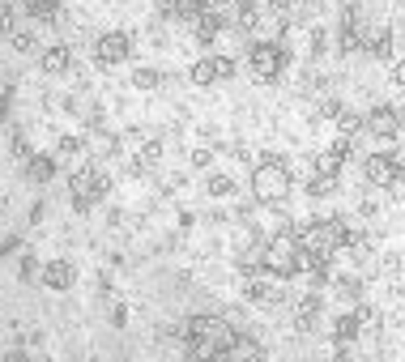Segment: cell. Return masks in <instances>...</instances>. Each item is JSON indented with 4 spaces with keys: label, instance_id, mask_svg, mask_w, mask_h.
Returning a JSON list of instances; mask_svg holds the SVG:
<instances>
[{
    "label": "cell",
    "instance_id": "6da1fadb",
    "mask_svg": "<svg viewBox=\"0 0 405 362\" xmlns=\"http://www.w3.org/2000/svg\"><path fill=\"white\" fill-rule=\"evenodd\" d=\"M235 337L239 333L222 316H192L184 324V350L192 362H231Z\"/></svg>",
    "mask_w": 405,
    "mask_h": 362
},
{
    "label": "cell",
    "instance_id": "7a4b0ae2",
    "mask_svg": "<svg viewBox=\"0 0 405 362\" xmlns=\"http://www.w3.org/2000/svg\"><path fill=\"white\" fill-rule=\"evenodd\" d=\"M295 235H299V252H303L307 269H329V260L346 243V226L342 222H312V226H303Z\"/></svg>",
    "mask_w": 405,
    "mask_h": 362
},
{
    "label": "cell",
    "instance_id": "3957f363",
    "mask_svg": "<svg viewBox=\"0 0 405 362\" xmlns=\"http://www.w3.org/2000/svg\"><path fill=\"white\" fill-rule=\"evenodd\" d=\"M299 269H307L303 265V252H299V235H278V239H269V247H265V273L269 277H295Z\"/></svg>",
    "mask_w": 405,
    "mask_h": 362
},
{
    "label": "cell",
    "instance_id": "277c9868",
    "mask_svg": "<svg viewBox=\"0 0 405 362\" xmlns=\"http://www.w3.org/2000/svg\"><path fill=\"white\" fill-rule=\"evenodd\" d=\"M286 60H290V51H286L278 38H261V43H252V51H248V64H252L256 81H278L282 68H286Z\"/></svg>",
    "mask_w": 405,
    "mask_h": 362
},
{
    "label": "cell",
    "instance_id": "5b68a950",
    "mask_svg": "<svg viewBox=\"0 0 405 362\" xmlns=\"http://www.w3.org/2000/svg\"><path fill=\"white\" fill-rule=\"evenodd\" d=\"M252 192H256L261 201H282V196L290 192V171H286V162H278V158L261 162L256 175H252Z\"/></svg>",
    "mask_w": 405,
    "mask_h": 362
},
{
    "label": "cell",
    "instance_id": "8992f818",
    "mask_svg": "<svg viewBox=\"0 0 405 362\" xmlns=\"http://www.w3.org/2000/svg\"><path fill=\"white\" fill-rule=\"evenodd\" d=\"M68 192H73V205H77V209H90V205H98V201L107 196V175H102L98 166H81V171L68 179Z\"/></svg>",
    "mask_w": 405,
    "mask_h": 362
},
{
    "label": "cell",
    "instance_id": "52a82bcc",
    "mask_svg": "<svg viewBox=\"0 0 405 362\" xmlns=\"http://www.w3.org/2000/svg\"><path fill=\"white\" fill-rule=\"evenodd\" d=\"M363 171H367V179H372L376 188H393V192L405 188V166L393 154H372V158L363 162Z\"/></svg>",
    "mask_w": 405,
    "mask_h": 362
},
{
    "label": "cell",
    "instance_id": "ba28073f",
    "mask_svg": "<svg viewBox=\"0 0 405 362\" xmlns=\"http://www.w3.org/2000/svg\"><path fill=\"white\" fill-rule=\"evenodd\" d=\"M128 51H132V38H128L124 30H107V34H98V43H94V60H98V64H124Z\"/></svg>",
    "mask_w": 405,
    "mask_h": 362
},
{
    "label": "cell",
    "instance_id": "9c48e42d",
    "mask_svg": "<svg viewBox=\"0 0 405 362\" xmlns=\"http://www.w3.org/2000/svg\"><path fill=\"white\" fill-rule=\"evenodd\" d=\"M226 77H235V60L231 55H205V60L192 64V81L196 85H214V81H226Z\"/></svg>",
    "mask_w": 405,
    "mask_h": 362
},
{
    "label": "cell",
    "instance_id": "30bf717a",
    "mask_svg": "<svg viewBox=\"0 0 405 362\" xmlns=\"http://www.w3.org/2000/svg\"><path fill=\"white\" fill-rule=\"evenodd\" d=\"M363 38H367V30L359 26V9L350 4V9L342 13V26H337V47H342V51H359Z\"/></svg>",
    "mask_w": 405,
    "mask_h": 362
},
{
    "label": "cell",
    "instance_id": "8fae6325",
    "mask_svg": "<svg viewBox=\"0 0 405 362\" xmlns=\"http://www.w3.org/2000/svg\"><path fill=\"white\" fill-rule=\"evenodd\" d=\"M367 132H372V137L393 141V137L401 132V115H397L393 107H372V115H367Z\"/></svg>",
    "mask_w": 405,
    "mask_h": 362
},
{
    "label": "cell",
    "instance_id": "7c38bea8",
    "mask_svg": "<svg viewBox=\"0 0 405 362\" xmlns=\"http://www.w3.org/2000/svg\"><path fill=\"white\" fill-rule=\"evenodd\" d=\"M226 21H231L226 13H218V9H205V13L192 21V34H196V43H214V38L226 30Z\"/></svg>",
    "mask_w": 405,
    "mask_h": 362
},
{
    "label": "cell",
    "instance_id": "4fadbf2b",
    "mask_svg": "<svg viewBox=\"0 0 405 362\" xmlns=\"http://www.w3.org/2000/svg\"><path fill=\"white\" fill-rule=\"evenodd\" d=\"M73 277H77V269H73L68 260H51V265L43 269V282H47V290H68V286H73Z\"/></svg>",
    "mask_w": 405,
    "mask_h": 362
},
{
    "label": "cell",
    "instance_id": "5bb4252c",
    "mask_svg": "<svg viewBox=\"0 0 405 362\" xmlns=\"http://www.w3.org/2000/svg\"><path fill=\"white\" fill-rule=\"evenodd\" d=\"M26 175H30L34 183H51V179H56V158H47V154H30V158H26Z\"/></svg>",
    "mask_w": 405,
    "mask_h": 362
},
{
    "label": "cell",
    "instance_id": "9a60e30c",
    "mask_svg": "<svg viewBox=\"0 0 405 362\" xmlns=\"http://www.w3.org/2000/svg\"><path fill=\"white\" fill-rule=\"evenodd\" d=\"M231 21H235L239 30H256V21H261V4H256V0H235Z\"/></svg>",
    "mask_w": 405,
    "mask_h": 362
},
{
    "label": "cell",
    "instance_id": "2e32d148",
    "mask_svg": "<svg viewBox=\"0 0 405 362\" xmlns=\"http://www.w3.org/2000/svg\"><path fill=\"white\" fill-rule=\"evenodd\" d=\"M162 9H167V17H179V21H196V17H201L209 4H205V0H167Z\"/></svg>",
    "mask_w": 405,
    "mask_h": 362
},
{
    "label": "cell",
    "instance_id": "e0dca14e",
    "mask_svg": "<svg viewBox=\"0 0 405 362\" xmlns=\"http://www.w3.org/2000/svg\"><path fill=\"white\" fill-rule=\"evenodd\" d=\"M363 47L372 51V55H380V60H389L393 55V30H367V38H363Z\"/></svg>",
    "mask_w": 405,
    "mask_h": 362
},
{
    "label": "cell",
    "instance_id": "ac0fdd59",
    "mask_svg": "<svg viewBox=\"0 0 405 362\" xmlns=\"http://www.w3.org/2000/svg\"><path fill=\"white\" fill-rule=\"evenodd\" d=\"M248 299H252V303H273V299H278L269 273H252V277H248Z\"/></svg>",
    "mask_w": 405,
    "mask_h": 362
},
{
    "label": "cell",
    "instance_id": "d6986e66",
    "mask_svg": "<svg viewBox=\"0 0 405 362\" xmlns=\"http://www.w3.org/2000/svg\"><path fill=\"white\" fill-rule=\"evenodd\" d=\"M231 362H265V350H261V341H252V337H235Z\"/></svg>",
    "mask_w": 405,
    "mask_h": 362
},
{
    "label": "cell",
    "instance_id": "ffe728a7",
    "mask_svg": "<svg viewBox=\"0 0 405 362\" xmlns=\"http://www.w3.org/2000/svg\"><path fill=\"white\" fill-rule=\"evenodd\" d=\"M68 60H73V55H68V47H64V43H56V47H47V51H43V73H64V68H68Z\"/></svg>",
    "mask_w": 405,
    "mask_h": 362
},
{
    "label": "cell",
    "instance_id": "44dd1931",
    "mask_svg": "<svg viewBox=\"0 0 405 362\" xmlns=\"http://www.w3.org/2000/svg\"><path fill=\"white\" fill-rule=\"evenodd\" d=\"M21 9H26L30 17H38V21H56L60 0H21Z\"/></svg>",
    "mask_w": 405,
    "mask_h": 362
},
{
    "label": "cell",
    "instance_id": "7402d4cb",
    "mask_svg": "<svg viewBox=\"0 0 405 362\" xmlns=\"http://www.w3.org/2000/svg\"><path fill=\"white\" fill-rule=\"evenodd\" d=\"M316 316H320V299L312 294V299H303V303H299V316H295V324L307 333V329H316Z\"/></svg>",
    "mask_w": 405,
    "mask_h": 362
},
{
    "label": "cell",
    "instance_id": "603a6c76",
    "mask_svg": "<svg viewBox=\"0 0 405 362\" xmlns=\"http://www.w3.org/2000/svg\"><path fill=\"white\" fill-rule=\"evenodd\" d=\"M333 188H337V179H333V175H316V179L307 183V192H312V196H329Z\"/></svg>",
    "mask_w": 405,
    "mask_h": 362
},
{
    "label": "cell",
    "instance_id": "cb8c5ba5",
    "mask_svg": "<svg viewBox=\"0 0 405 362\" xmlns=\"http://www.w3.org/2000/svg\"><path fill=\"white\" fill-rule=\"evenodd\" d=\"M132 85H137V90H154V85H158V73H154V68H137V73H132Z\"/></svg>",
    "mask_w": 405,
    "mask_h": 362
},
{
    "label": "cell",
    "instance_id": "d4e9b609",
    "mask_svg": "<svg viewBox=\"0 0 405 362\" xmlns=\"http://www.w3.org/2000/svg\"><path fill=\"white\" fill-rule=\"evenodd\" d=\"M9 38H13V47H17V51H34V34H26V30H13Z\"/></svg>",
    "mask_w": 405,
    "mask_h": 362
},
{
    "label": "cell",
    "instance_id": "484cf974",
    "mask_svg": "<svg viewBox=\"0 0 405 362\" xmlns=\"http://www.w3.org/2000/svg\"><path fill=\"white\" fill-rule=\"evenodd\" d=\"M209 192H214V196H226V192H231V179H226V175H214V179H209Z\"/></svg>",
    "mask_w": 405,
    "mask_h": 362
},
{
    "label": "cell",
    "instance_id": "4316f807",
    "mask_svg": "<svg viewBox=\"0 0 405 362\" xmlns=\"http://www.w3.org/2000/svg\"><path fill=\"white\" fill-rule=\"evenodd\" d=\"M9 102H13V90H9V85H0V124L9 119Z\"/></svg>",
    "mask_w": 405,
    "mask_h": 362
},
{
    "label": "cell",
    "instance_id": "83f0119b",
    "mask_svg": "<svg viewBox=\"0 0 405 362\" xmlns=\"http://www.w3.org/2000/svg\"><path fill=\"white\" fill-rule=\"evenodd\" d=\"M0 34H13V9L9 4L0 9Z\"/></svg>",
    "mask_w": 405,
    "mask_h": 362
},
{
    "label": "cell",
    "instance_id": "f1b7e54d",
    "mask_svg": "<svg viewBox=\"0 0 405 362\" xmlns=\"http://www.w3.org/2000/svg\"><path fill=\"white\" fill-rule=\"evenodd\" d=\"M34 273H38V265H34V256H26V260H21V282H30Z\"/></svg>",
    "mask_w": 405,
    "mask_h": 362
},
{
    "label": "cell",
    "instance_id": "f546056e",
    "mask_svg": "<svg viewBox=\"0 0 405 362\" xmlns=\"http://www.w3.org/2000/svg\"><path fill=\"white\" fill-rule=\"evenodd\" d=\"M17 247H21V239H17V235H9V239H4V243H0V256H13V252H17Z\"/></svg>",
    "mask_w": 405,
    "mask_h": 362
},
{
    "label": "cell",
    "instance_id": "4dcf8cb0",
    "mask_svg": "<svg viewBox=\"0 0 405 362\" xmlns=\"http://www.w3.org/2000/svg\"><path fill=\"white\" fill-rule=\"evenodd\" d=\"M333 362H363V358H359L350 346H337V358H333Z\"/></svg>",
    "mask_w": 405,
    "mask_h": 362
},
{
    "label": "cell",
    "instance_id": "1f68e13d",
    "mask_svg": "<svg viewBox=\"0 0 405 362\" xmlns=\"http://www.w3.org/2000/svg\"><path fill=\"white\" fill-rule=\"evenodd\" d=\"M149 162H158V145H145V154H141V166H149Z\"/></svg>",
    "mask_w": 405,
    "mask_h": 362
},
{
    "label": "cell",
    "instance_id": "d6a6232c",
    "mask_svg": "<svg viewBox=\"0 0 405 362\" xmlns=\"http://www.w3.org/2000/svg\"><path fill=\"white\" fill-rule=\"evenodd\" d=\"M60 154H77V137H64L60 141Z\"/></svg>",
    "mask_w": 405,
    "mask_h": 362
},
{
    "label": "cell",
    "instance_id": "836d02e7",
    "mask_svg": "<svg viewBox=\"0 0 405 362\" xmlns=\"http://www.w3.org/2000/svg\"><path fill=\"white\" fill-rule=\"evenodd\" d=\"M4 362H30V354H26V350H9V354H4Z\"/></svg>",
    "mask_w": 405,
    "mask_h": 362
},
{
    "label": "cell",
    "instance_id": "e575fe53",
    "mask_svg": "<svg viewBox=\"0 0 405 362\" xmlns=\"http://www.w3.org/2000/svg\"><path fill=\"white\" fill-rule=\"evenodd\" d=\"M393 81H397V85H405V60L397 64V68H393Z\"/></svg>",
    "mask_w": 405,
    "mask_h": 362
},
{
    "label": "cell",
    "instance_id": "d590c367",
    "mask_svg": "<svg viewBox=\"0 0 405 362\" xmlns=\"http://www.w3.org/2000/svg\"><path fill=\"white\" fill-rule=\"evenodd\" d=\"M269 4H273V9H286V4H290V0H269Z\"/></svg>",
    "mask_w": 405,
    "mask_h": 362
}]
</instances>
